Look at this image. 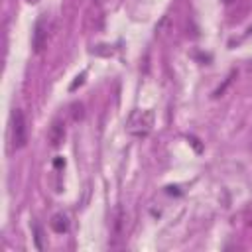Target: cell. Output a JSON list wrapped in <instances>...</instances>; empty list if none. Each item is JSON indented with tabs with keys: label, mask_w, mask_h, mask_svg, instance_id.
<instances>
[{
	"label": "cell",
	"mask_w": 252,
	"mask_h": 252,
	"mask_svg": "<svg viewBox=\"0 0 252 252\" xmlns=\"http://www.w3.org/2000/svg\"><path fill=\"white\" fill-rule=\"evenodd\" d=\"M83 77H85V75H79V77H77V81L71 85V91H75V89H77V85H81V83H83Z\"/></svg>",
	"instance_id": "8992f818"
},
{
	"label": "cell",
	"mask_w": 252,
	"mask_h": 252,
	"mask_svg": "<svg viewBox=\"0 0 252 252\" xmlns=\"http://www.w3.org/2000/svg\"><path fill=\"white\" fill-rule=\"evenodd\" d=\"M32 45H33V51H35V53H41L43 47L47 45V28H45L43 20H37V22H35L33 37H32Z\"/></svg>",
	"instance_id": "3957f363"
},
{
	"label": "cell",
	"mask_w": 252,
	"mask_h": 252,
	"mask_svg": "<svg viewBox=\"0 0 252 252\" xmlns=\"http://www.w3.org/2000/svg\"><path fill=\"white\" fill-rule=\"evenodd\" d=\"M28 142V126H26V116L20 108L12 112V144L16 150L24 148Z\"/></svg>",
	"instance_id": "7a4b0ae2"
},
{
	"label": "cell",
	"mask_w": 252,
	"mask_h": 252,
	"mask_svg": "<svg viewBox=\"0 0 252 252\" xmlns=\"http://www.w3.org/2000/svg\"><path fill=\"white\" fill-rule=\"evenodd\" d=\"M154 120H156V116L152 110H140L138 108V110L130 112V116L126 120V132L134 138H146L154 130Z\"/></svg>",
	"instance_id": "6da1fadb"
},
{
	"label": "cell",
	"mask_w": 252,
	"mask_h": 252,
	"mask_svg": "<svg viewBox=\"0 0 252 252\" xmlns=\"http://www.w3.org/2000/svg\"><path fill=\"white\" fill-rule=\"evenodd\" d=\"M63 138H65V124H63L61 120H55V122L49 126L47 142H49V146H51V148H57V146H61Z\"/></svg>",
	"instance_id": "277c9868"
},
{
	"label": "cell",
	"mask_w": 252,
	"mask_h": 252,
	"mask_svg": "<svg viewBox=\"0 0 252 252\" xmlns=\"http://www.w3.org/2000/svg\"><path fill=\"white\" fill-rule=\"evenodd\" d=\"M28 2H30V4H35V2H37V0H28Z\"/></svg>",
	"instance_id": "52a82bcc"
},
{
	"label": "cell",
	"mask_w": 252,
	"mask_h": 252,
	"mask_svg": "<svg viewBox=\"0 0 252 252\" xmlns=\"http://www.w3.org/2000/svg\"><path fill=\"white\" fill-rule=\"evenodd\" d=\"M51 228H53L55 232H59V234H63V232H67V228H69V222H67V217H65L63 213H59V215H55V217L51 219Z\"/></svg>",
	"instance_id": "5b68a950"
}]
</instances>
